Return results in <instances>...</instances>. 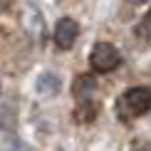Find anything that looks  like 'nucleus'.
I'll return each instance as SVG.
<instances>
[{
    "label": "nucleus",
    "instance_id": "1",
    "mask_svg": "<svg viewBox=\"0 0 151 151\" xmlns=\"http://www.w3.org/2000/svg\"><path fill=\"white\" fill-rule=\"evenodd\" d=\"M151 109V89L149 87H129L116 99L119 119H136Z\"/></svg>",
    "mask_w": 151,
    "mask_h": 151
},
{
    "label": "nucleus",
    "instance_id": "2",
    "mask_svg": "<svg viewBox=\"0 0 151 151\" xmlns=\"http://www.w3.org/2000/svg\"><path fill=\"white\" fill-rule=\"evenodd\" d=\"M89 65H92L94 72L109 74V72H114L116 67L122 65V52H119L116 45H111V42H97V45L92 47Z\"/></svg>",
    "mask_w": 151,
    "mask_h": 151
},
{
    "label": "nucleus",
    "instance_id": "3",
    "mask_svg": "<svg viewBox=\"0 0 151 151\" xmlns=\"http://www.w3.org/2000/svg\"><path fill=\"white\" fill-rule=\"evenodd\" d=\"M55 45H57L60 50H70L74 47V42H77V37H79V25L77 20H72V17H62V20L55 25Z\"/></svg>",
    "mask_w": 151,
    "mask_h": 151
},
{
    "label": "nucleus",
    "instance_id": "4",
    "mask_svg": "<svg viewBox=\"0 0 151 151\" xmlns=\"http://www.w3.org/2000/svg\"><path fill=\"white\" fill-rule=\"evenodd\" d=\"M94 89H97V82L92 74H77V79L72 82V97L77 102H89Z\"/></svg>",
    "mask_w": 151,
    "mask_h": 151
},
{
    "label": "nucleus",
    "instance_id": "5",
    "mask_svg": "<svg viewBox=\"0 0 151 151\" xmlns=\"http://www.w3.org/2000/svg\"><path fill=\"white\" fill-rule=\"evenodd\" d=\"M60 77L55 72H45L40 74V79H37V94L40 97H57L60 94Z\"/></svg>",
    "mask_w": 151,
    "mask_h": 151
},
{
    "label": "nucleus",
    "instance_id": "6",
    "mask_svg": "<svg viewBox=\"0 0 151 151\" xmlns=\"http://www.w3.org/2000/svg\"><path fill=\"white\" fill-rule=\"evenodd\" d=\"M17 119H15V104H3L0 109V129L3 134H15Z\"/></svg>",
    "mask_w": 151,
    "mask_h": 151
},
{
    "label": "nucleus",
    "instance_id": "7",
    "mask_svg": "<svg viewBox=\"0 0 151 151\" xmlns=\"http://www.w3.org/2000/svg\"><path fill=\"white\" fill-rule=\"evenodd\" d=\"M97 109L99 106L94 104L92 99L89 102H79V106L74 109V116H77V122H92V119L97 116Z\"/></svg>",
    "mask_w": 151,
    "mask_h": 151
},
{
    "label": "nucleus",
    "instance_id": "8",
    "mask_svg": "<svg viewBox=\"0 0 151 151\" xmlns=\"http://www.w3.org/2000/svg\"><path fill=\"white\" fill-rule=\"evenodd\" d=\"M136 35L141 37V40H151V8L146 10V15L139 20V25H136Z\"/></svg>",
    "mask_w": 151,
    "mask_h": 151
},
{
    "label": "nucleus",
    "instance_id": "9",
    "mask_svg": "<svg viewBox=\"0 0 151 151\" xmlns=\"http://www.w3.org/2000/svg\"><path fill=\"white\" fill-rule=\"evenodd\" d=\"M134 151H149V149H134Z\"/></svg>",
    "mask_w": 151,
    "mask_h": 151
}]
</instances>
